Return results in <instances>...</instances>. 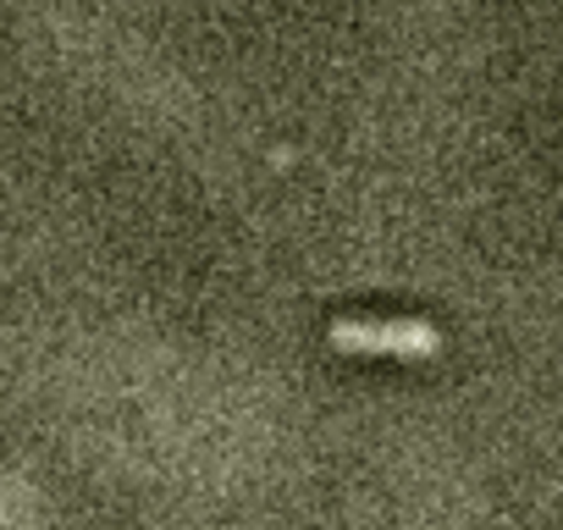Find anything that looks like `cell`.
Wrapping results in <instances>:
<instances>
[{
	"label": "cell",
	"mask_w": 563,
	"mask_h": 530,
	"mask_svg": "<svg viewBox=\"0 0 563 530\" xmlns=\"http://www.w3.org/2000/svg\"><path fill=\"white\" fill-rule=\"evenodd\" d=\"M327 338L343 354H398V360H426L442 349V332L431 321H332Z\"/></svg>",
	"instance_id": "6da1fadb"
}]
</instances>
